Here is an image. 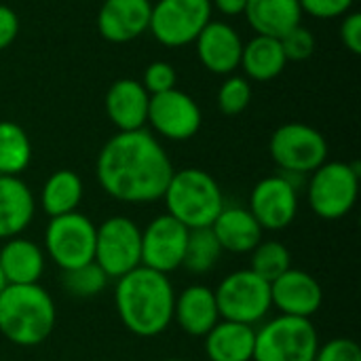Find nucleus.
Here are the masks:
<instances>
[{
    "mask_svg": "<svg viewBox=\"0 0 361 361\" xmlns=\"http://www.w3.org/2000/svg\"><path fill=\"white\" fill-rule=\"evenodd\" d=\"M173 171L169 154L146 129L118 131L102 146L95 163L102 190L131 205L163 199Z\"/></svg>",
    "mask_w": 361,
    "mask_h": 361,
    "instance_id": "nucleus-1",
    "label": "nucleus"
},
{
    "mask_svg": "<svg viewBox=\"0 0 361 361\" xmlns=\"http://www.w3.org/2000/svg\"><path fill=\"white\" fill-rule=\"evenodd\" d=\"M176 290L169 275L137 267L116 279L114 307L123 326L140 336L154 338L173 324Z\"/></svg>",
    "mask_w": 361,
    "mask_h": 361,
    "instance_id": "nucleus-2",
    "label": "nucleus"
},
{
    "mask_svg": "<svg viewBox=\"0 0 361 361\" xmlns=\"http://www.w3.org/2000/svg\"><path fill=\"white\" fill-rule=\"evenodd\" d=\"M57 324L53 296L40 286H6L0 292V334L17 347L42 345Z\"/></svg>",
    "mask_w": 361,
    "mask_h": 361,
    "instance_id": "nucleus-3",
    "label": "nucleus"
},
{
    "mask_svg": "<svg viewBox=\"0 0 361 361\" xmlns=\"http://www.w3.org/2000/svg\"><path fill=\"white\" fill-rule=\"evenodd\" d=\"M163 201L167 214L188 231L209 228L226 205L216 178L197 167L173 171L163 192Z\"/></svg>",
    "mask_w": 361,
    "mask_h": 361,
    "instance_id": "nucleus-4",
    "label": "nucleus"
},
{
    "mask_svg": "<svg viewBox=\"0 0 361 361\" xmlns=\"http://www.w3.org/2000/svg\"><path fill=\"white\" fill-rule=\"evenodd\" d=\"M319 336L311 319L277 315L256 330L252 361H315Z\"/></svg>",
    "mask_w": 361,
    "mask_h": 361,
    "instance_id": "nucleus-5",
    "label": "nucleus"
},
{
    "mask_svg": "<svg viewBox=\"0 0 361 361\" xmlns=\"http://www.w3.org/2000/svg\"><path fill=\"white\" fill-rule=\"evenodd\" d=\"M309 205L322 220H341L351 214L360 197V165L326 161L311 173Z\"/></svg>",
    "mask_w": 361,
    "mask_h": 361,
    "instance_id": "nucleus-6",
    "label": "nucleus"
},
{
    "mask_svg": "<svg viewBox=\"0 0 361 361\" xmlns=\"http://www.w3.org/2000/svg\"><path fill=\"white\" fill-rule=\"evenodd\" d=\"M220 319L254 326L264 322L273 309L271 283L250 269L226 275L214 290Z\"/></svg>",
    "mask_w": 361,
    "mask_h": 361,
    "instance_id": "nucleus-7",
    "label": "nucleus"
},
{
    "mask_svg": "<svg viewBox=\"0 0 361 361\" xmlns=\"http://www.w3.org/2000/svg\"><path fill=\"white\" fill-rule=\"evenodd\" d=\"M271 159L283 176H309L328 161V142L311 125L286 123L277 127L269 142Z\"/></svg>",
    "mask_w": 361,
    "mask_h": 361,
    "instance_id": "nucleus-8",
    "label": "nucleus"
},
{
    "mask_svg": "<svg viewBox=\"0 0 361 361\" xmlns=\"http://www.w3.org/2000/svg\"><path fill=\"white\" fill-rule=\"evenodd\" d=\"M93 262L108 275L118 279L142 267V228L125 216H112L95 226Z\"/></svg>",
    "mask_w": 361,
    "mask_h": 361,
    "instance_id": "nucleus-9",
    "label": "nucleus"
},
{
    "mask_svg": "<svg viewBox=\"0 0 361 361\" xmlns=\"http://www.w3.org/2000/svg\"><path fill=\"white\" fill-rule=\"evenodd\" d=\"M95 224L80 212L51 218L44 231V256L61 271L93 262Z\"/></svg>",
    "mask_w": 361,
    "mask_h": 361,
    "instance_id": "nucleus-10",
    "label": "nucleus"
},
{
    "mask_svg": "<svg viewBox=\"0 0 361 361\" xmlns=\"http://www.w3.org/2000/svg\"><path fill=\"white\" fill-rule=\"evenodd\" d=\"M212 0H159L148 32L165 47H186L212 21Z\"/></svg>",
    "mask_w": 361,
    "mask_h": 361,
    "instance_id": "nucleus-11",
    "label": "nucleus"
},
{
    "mask_svg": "<svg viewBox=\"0 0 361 361\" xmlns=\"http://www.w3.org/2000/svg\"><path fill=\"white\" fill-rule=\"evenodd\" d=\"M152 129L171 142H186L201 129L203 114L199 104L178 87L165 93L150 95L148 121Z\"/></svg>",
    "mask_w": 361,
    "mask_h": 361,
    "instance_id": "nucleus-12",
    "label": "nucleus"
},
{
    "mask_svg": "<svg viewBox=\"0 0 361 361\" xmlns=\"http://www.w3.org/2000/svg\"><path fill=\"white\" fill-rule=\"evenodd\" d=\"M190 231L169 214L157 216L142 231V267L169 275L182 269Z\"/></svg>",
    "mask_w": 361,
    "mask_h": 361,
    "instance_id": "nucleus-13",
    "label": "nucleus"
},
{
    "mask_svg": "<svg viewBox=\"0 0 361 361\" xmlns=\"http://www.w3.org/2000/svg\"><path fill=\"white\" fill-rule=\"evenodd\" d=\"M252 216L262 231H283L298 214V188L288 176H269L260 180L250 195Z\"/></svg>",
    "mask_w": 361,
    "mask_h": 361,
    "instance_id": "nucleus-14",
    "label": "nucleus"
},
{
    "mask_svg": "<svg viewBox=\"0 0 361 361\" xmlns=\"http://www.w3.org/2000/svg\"><path fill=\"white\" fill-rule=\"evenodd\" d=\"M271 302L279 315L311 319L322 309L324 290L311 273L292 267L271 283Z\"/></svg>",
    "mask_w": 361,
    "mask_h": 361,
    "instance_id": "nucleus-15",
    "label": "nucleus"
},
{
    "mask_svg": "<svg viewBox=\"0 0 361 361\" xmlns=\"http://www.w3.org/2000/svg\"><path fill=\"white\" fill-rule=\"evenodd\" d=\"M150 0H104L97 13V32L108 42H131L150 25Z\"/></svg>",
    "mask_w": 361,
    "mask_h": 361,
    "instance_id": "nucleus-16",
    "label": "nucleus"
},
{
    "mask_svg": "<svg viewBox=\"0 0 361 361\" xmlns=\"http://www.w3.org/2000/svg\"><path fill=\"white\" fill-rule=\"evenodd\" d=\"M199 61L214 74H231L241 63L243 40L237 30L224 21H209L195 38Z\"/></svg>",
    "mask_w": 361,
    "mask_h": 361,
    "instance_id": "nucleus-17",
    "label": "nucleus"
},
{
    "mask_svg": "<svg viewBox=\"0 0 361 361\" xmlns=\"http://www.w3.org/2000/svg\"><path fill=\"white\" fill-rule=\"evenodd\" d=\"M150 93L135 78H118L106 93V114L118 131L144 129Z\"/></svg>",
    "mask_w": 361,
    "mask_h": 361,
    "instance_id": "nucleus-18",
    "label": "nucleus"
},
{
    "mask_svg": "<svg viewBox=\"0 0 361 361\" xmlns=\"http://www.w3.org/2000/svg\"><path fill=\"white\" fill-rule=\"evenodd\" d=\"M173 322L184 334L203 338L220 322L214 290L203 283H192L176 294Z\"/></svg>",
    "mask_w": 361,
    "mask_h": 361,
    "instance_id": "nucleus-19",
    "label": "nucleus"
},
{
    "mask_svg": "<svg viewBox=\"0 0 361 361\" xmlns=\"http://www.w3.org/2000/svg\"><path fill=\"white\" fill-rule=\"evenodd\" d=\"M36 199L19 176H0V241L19 237L34 220Z\"/></svg>",
    "mask_w": 361,
    "mask_h": 361,
    "instance_id": "nucleus-20",
    "label": "nucleus"
},
{
    "mask_svg": "<svg viewBox=\"0 0 361 361\" xmlns=\"http://www.w3.org/2000/svg\"><path fill=\"white\" fill-rule=\"evenodd\" d=\"M209 228L220 247L231 254H250L262 241L264 233L252 212L237 205H224Z\"/></svg>",
    "mask_w": 361,
    "mask_h": 361,
    "instance_id": "nucleus-21",
    "label": "nucleus"
},
{
    "mask_svg": "<svg viewBox=\"0 0 361 361\" xmlns=\"http://www.w3.org/2000/svg\"><path fill=\"white\" fill-rule=\"evenodd\" d=\"M44 250L23 237L6 239L0 250V269L8 286L38 283L44 273Z\"/></svg>",
    "mask_w": 361,
    "mask_h": 361,
    "instance_id": "nucleus-22",
    "label": "nucleus"
},
{
    "mask_svg": "<svg viewBox=\"0 0 361 361\" xmlns=\"http://www.w3.org/2000/svg\"><path fill=\"white\" fill-rule=\"evenodd\" d=\"M205 355L209 361H252L256 328L220 319L205 336Z\"/></svg>",
    "mask_w": 361,
    "mask_h": 361,
    "instance_id": "nucleus-23",
    "label": "nucleus"
},
{
    "mask_svg": "<svg viewBox=\"0 0 361 361\" xmlns=\"http://www.w3.org/2000/svg\"><path fill=\"white\" fill-rule=\"evenodd\" d=\"M243 15L256 34L273 38H281L302 23L298 0H247Z\"/></svg>",
    "mask_w": 361,
    "mask_h": 361,
    "instance_id": "nucleus-24",
    "label": "nucleus"
},
{
    "mask_svg": "<svg viewBox=\"0 0 361 361\" xmlns=\"http://www.w3.org/2000/svg\"><path fill=\"white\" fill-rule=\"evenodd\" d=\"M286 66L288 57L281 49L279 38L256 34L250 42L243 44L239 68H243L247 78L256 82H269L277 78L286 70Z\"/></svg>",
    "mask_w": 361,
    "mask_h": 361,
    "instance_id": "nucleus-25",
    "label": "nucleus"
},
{
    "mask_svg": "<svg viewBox=\"0 0 361 361\" xmlns=\"http://www.w3.org/2000/svg\"><path fill=\"white\" fill-rule=\"evenodd\" d=\"M82 192H85V186L76 171L57 169L47 178L40 190V205L49 218L66 216L78 209L82 201Z\"/></svg>",
    "mask_w": 361,
    "mask_h": 361,
    "instance_id": "nucleus-26",
    "label": "nucleus"
},
{
    "mask_svg": "<svg viewBox=\"0 0 361 361\" xmlns=\"http://www.w3.org/2000/svg\"><path fill=\"white\" fill-rule=\"evenodd\" d=\"M32 161V142L21 125L0 121V176H19Z\"/></svg>",
    "mask_w": 361,
    "mask_h": 361,
    "instance_id": "nucleus-27",
    "label": "nucleus"
},
{
    "mask_svg": "<svg viewBox=\"0 0 361 361\" xmlns=\"http://www.w3.org/2000/svg\"><path fill=\"white\" fill-rule=\"evenodd\" d=\"M222 252L224 250L220 247L212 228H195L188 235L182 267L192 275H205V273L214 271Z\"/></svg>",
    "mask_w": 361,
    "mask_h": 361,
    "instance_id": "nucleus-28",
    "label": "nucleus"
},
{
    "mask_svg": "<svg viewBox=\"0 0 361 361\" xmlns=\"http://www.w3.org/2000/svg\"><path fill=\"white\" fill-rule=\"evenodd\" d=\"M250 271L262 277L264 281L273 283L286 271L292 269V254L281 241H260L252 252Z\"/></svg>",
    "mask_w": 361,
    "mask_h": 361,
    "instance_id": "nucleus-29",
    "label": "nucleus"
},
{
    "mask_svg": "<svg viewBox=\"0 0 361 361\" xmlns=\"http://www.w3.org/2000/svg\"><path fill=\"white\" fill-rule=\"evenodd\" d=\"M108 281V275L95 262L61 271V286L74 298H95L106 290Z\"/></svg>",
    "mask_w": 361,
    "mask_h": 361,
    "instance_id": "nucleus-30",
    "label": "nucleus"
},
{
    "mask_svg": "<svg viewBox=\"0 0 361 361\" xmlns=\"http://www.w3.org/2000/svg\"><path fill=\"white\" fill-rule=\"evenodd\" d=\"M252 102L250 80L243 76H228L218 89V108L224 116H237L247 110Z\"/></svg>",
    "mask_w": 361,
    "mask_h": 361,
    "instance_id": "nucleus-31",
    "label": "nucleus"
},
{
    "mask_svg": "<svg viewBox=\"0 0 361 361\" xmlns=\"http://www.w3.org/2000/svg\"><path fill=\"white\" fill-rule=\"evenodd\" d=\"M288 61H305L315 51V36L300 23L279 38Z\"/></svg>",
    "mask_w": 361,
    "mask_h": 361,
    "instance_id": "nucleus-32",
    "label": "nucleus"
},
{
    "mask_svg": "<svg viewBox=\"0 0 361 361\" xmlns=\"http://www.w3.org/2000/svg\"><path fill=\"white\" fill-rule=\"evenodd\" d=\"M176 82H178V74L173 70L171 63L167 61H152L146 72H144V89L150 93V95H157V93H165V91H171L176 89Z\"/></svg>",
    "mask_w": 361,
    "mask_h": 361,
    "instance_id": "nucleus-33",
    "label": "nucleus"
},
{
    "mask_svg": "<svg viewBox=\"0 0 361 361\" xmlns=\"http://www.w3.org/2000/svg\"><path fill=\"white\" fill-rule=\"evenodd\" d=\"M315 361H361V349L351 338H332L324 345L319 343Z\"/></svg>",
    "mask_w": 361,
    "mask_h": 361,
    "instance_id": "nucleus-34",
    "label": "nucleus"
},
{
    "mask_svg": "<svg viewBox=\"0 0 361 361\" xmlns=\"http://www.w3.org/2000/svg\"><path fill=\"white\" fill-rule=\"evenodd\" d=\"M302 13H309L315 19H336L345 17L355 0H298Z\"/></svg>",
    "mask_w": 361,
    "mask_h": 361,
    "instance_id": "nucleus-35",
    "label": "nucleus"
},
{
    "mask_svg": "<svg viewBox=\"0 0 361 361\" xmlns=\"http://www.w3.org/2000/svg\"><path fill=\"white\" fill-rule=\"evenodd\" d=\"M341 40L343 44L353 53H361V15L355 11H349L341 23Z\"/></svg>",
    "mask_w": 361,
    "mask_h": 361,
    "instance_id": "nucleus-36",
    "label": "nucleus"
},
{
    "mask_svg": "<svg viewBox=\"0 0 361 361\" xmlns=\"http://www.w3.org/2000/svg\"><path fill=\"white\" fill-rule=\"evenodd\" d=\"M19 34V17L17 13L6 6L0 4V51H4L6 47L13 44V40Z\"/></svg>",
    "mask_w": 361,
    "mask_h": 361,
    "instance_id": "nucleus-37",
    "label": "nucleus"
},
{
    "mask_svg": "<svg viewBox=\"0 0 361 361\" xmlns=\"http://www.w3.org/2000/svg\"><path fill=\"white\" fill-rule=\"evenodd\" d=\"M212 6H216L222 15L237 17V15H243L247 0H212Z\"/></svg>",
    "mask_w": 361,
    "mask_h": 361,
    "instance_id": "nucleus-38",
    "label": "nucleus"
},
{
    "mask_svg": "<svg viewBox=\"0 0 361 361\" xmlns=\"http://www.w3.org/2000/svg\"><path fill=\"white\" fill-rule=\"evenodd\" d=\"M6 286H8V283H6V277H4V273H2V269H0V292H2Z\"/></svg>",
    "mask_w": 361,
    "mask_h": 361,
    "instance_id": "nucleus-39",
    "label": "nucleus"
},
{
    "mask_svg": "<svg viewBox=\"0 0 361 361\" xmlns=\"http://www.w3.org/2000/svg\"><path fill=\"white\" fill-rule=\"evenodd\" d=\"M163 361H186V360H163Z\"/></svg>",
    "mask_w": 361,
    "mask_h": 361,
    "instance_id": "nucleus-40",
    "label": "nucleus"
}]
</instances>
